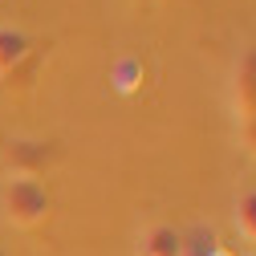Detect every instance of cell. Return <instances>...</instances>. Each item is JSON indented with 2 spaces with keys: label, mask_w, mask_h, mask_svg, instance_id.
Here are the masks:
<instances>
[{
  "label": "cell",
  "mask_w": 256,
  "mask_h": 256,
  "mask_svg": "<svg viewBox=\"0 0 256 256\" xmlns=\"http://www.w3.org/2000/svg\"><path fill=\"white\" fill-rule=\"evenodd\" d=\"M240 142H244L248 154H256V118H244L240 122Z\"/></svg>",
  "instance_id": "cell-9"
},
{
  "label": "cell",
  "mask_w": 256,
  "mask_h": 256,
  "mask_svg": "<svg viewBox=\"0 0 256 256\" xmlns=\"http://www.w3.org/2000/svg\"><path fill=\"white\" fill-rule=\"evenodd\" d=\"M114 78H118V86H122V90H134V86L142 82V66H138V61H118Z\"/></svg>",
  "instance_id": "cell-8"
},
{
  "label": "cell",
  "mask_w": 256,
  "mask_h": 256,
  "mask_svg": "<svg viewBox=\"0 0 256 256\" xmlns=\"http://www.w3.org/2000/svg\"><path fill=\"white\" fill-rule=\"evenodd\" d=\"M57 158V146L49 138H12L4 146V167L12 179H41Z\"/></svg>",
  "instance_id": "cell-2"
},
{
  "label": "cell",
  "mask_w": 256,
  "mask_h": 256,
  "mask_svg": "<svg viewBox=\"0 0 256 256\" xmlns=\"http://www.w3.org/2000/svg\"><path fill=\"white\" fill-rule=\"evenodd\" d=\"M0 256H8V252H4V248H0Z\"/></svg>",
  "instance_id": "cell-10"
},
{
  "label": "cell",
  "mask_w": 256,
  "mask_h": 256,
  "mask_svg": "<svg viewBox=\"0 0 256 256\" xmlns=\"http://www.w3.org/2000/svg\"><path fill=\"white\" fill-rule=\"evenodd\" d=\"M28 53H33V41H28L20 28H0V82H4Z\"/></svg>",
  "instance_id": "cell-5"
},
{
  "label": "cell",
  "mask_w": 256,
  "mask_h": 256,
  "mask_svg": "<svg viewBox=\"0 0 256 256\" xmlns=\"http://www.w3.org/2000/svg\"><path fill=\"white\" fill-rule=\"evenodd\" d=\"M0 208H4L8 224H16V228H37V224H45L53 200H49L41 179H8L4 196H0Z\"/></svg>",
  "instance_id": "cell-1"
},
{
  "label": "cell",
  "mask_w": 256,
  "mask_h": 256,
  "mask_svg": "<svg viewBox=\"0 0 256 256\" xmlns=\"http://www.w3.org/2000/svg\"><path fill=\"white\" fill-rule=\"evenodd\" d=\"M232 110L236 118H256V45L244 49L232 66Z\"/></svg>",
  "instance_id": "cell-3"
},
{
  "label": "cell",
  "mask_w": 256,
  "mask_h": 256,
  "mask_svg": "<svg viewBox=\"0 0 256 256\" xmlns=\"http://www.w3.org/2000/svg\"><path fill=\"white\" fill-rule=\"evenodd\" d=\"M236 228H240V236H244V240H252V244H256V187H252V191H244V196L236 200Z\"/></svg>",
  "instance_id": "cell-6"
},
{
  "label": "cell",
  "mask_w": 256,
  "mask_h": 256,
  "mask_svg": "<svg viewBox=\"0 0 256 256\" xmlns=\"http://www.w3.org/2000/svg\"><path fill=\"white\" fill-rule=\"evenodd\" d=\"M252 256H256V252H252Z\"/></svg>",
  "instance_id": "cell-11"
},
{
  "label": "cell",
  "mask_w": 256,
  "mask_h": 256,
  "mask_svg": "<svg viewBox=\"0 0 256 256\" xmlns=\"http://www.w3.org/2000/svg\"><path fill=\"white\" fill-rule=\"evenodd\" d=\"M37 70H41V53L33 49V53H28L20 66L4 78V86H12V90H28V86H33V78H37Z\"/></svg>",
  "instance_id": "cell-7"
},
{
  "label": "cell",
  "mask_w": 256,
  "mask_h": 256,
  "mask_svg": "<svg viewBox=\"0 0 256 256\" xmlns=\"http://www.w3.org/2000/svg\"><path fill=\"white\" fill-rule=\"evenodd\" d=\"M138 256H183V236L171 224H150L138 236Z\"/></svg>",
  "instance_id": "cell-4"
}]
</instances>
